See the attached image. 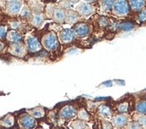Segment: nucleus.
Instances as JSON below:
<instances>
[{"label":"nucleus","mask_w":146,"mask_h":129,"mask_svg":"<svg viewBox=\"0 0 146 129\" xmlns=\"http://www.w3.org/2000/svg\"><path fill=\"white\" fill-rule=\"evenodd\" d=\"M25 44H26V48L31 52H37V51L40 50V43L38 41V39L33 35H29L25 39Z\"/></svg>","instance_id":"20e7f679"},{"label":"nucleus","mask_w":146,"mask_h":129,"mask_svg":"<svg viewBox=\"0 0 146 129\" xmlns=\"http://www.w3.org/2000/svg\"><path fill=\"white\" fill-rule=\"evenodd\" d=\"M59 39H60V41L64 44L72 42L74 39V31L71 29H65L61 31L59 33Z\"/></svg>","instance_id":"1a4fd4ad"},{"label":"nucleus","mask_w":146,"mask_h":129,"mask_svg":"<svg viewBox=\"0 0 146 129\" xmlns=\"http://www.w3.org/2000/svg\"><path fill=\"white\" fill-rule=\"evenodd\" d=\"M98 112H99V115L103 118H109L111 116V109L107 105H101L99 108Z\"/></svg>","instance_id":"a211bd4d"},{"label":"nucleus","mask_w":146,"mask_h":129,"mask_svg":"<svg viewBox=\"0 0 146 129\" xmlns=\"http://www.w3.org/2000/svg\"><path fill=\"white\" fill-rule=\"evenodd\" d=\"M114 1H101L100 2V6L101 8L105 11H109L111 8H113V5H114Z\"/></svg>","instance_id":"5701e85b"},{"label":"nucleus","mask_w":146,"mask_h":129,"mask_svg":"<svg viewBox=\"0 0 146 129\" xmlns=\"http://www.w3.org/2000/svg\"><path fill=\"white\" fill-rule=\"evenodd\" d=\"M77 113L76 108L73 105H66L62 108L59 111V117L64 119H71L74 118Z\"/></svg>","instance_id":"423d86ee"},{"label":"nucleus","mask_w":146,"mask_h":129,"mask_svg":"<svg viewBox=\"0 0 146 129\" xmlns=\"http://www.w3.org/2000/svg\"><path fill=\"white\" fill-rule=\"evenodd\" d=\"M54 12H55L54 5H51V4L48 5V7H47V15H48V16H51V15H53Z\"/></svg>","instance_id":"c756f323"},{"label":"nucleus","mask_w":146,"mask_h":129,"mask_svg":"<svg viewBox=\"0 0 146 129\" xmlns=\"http://www.w3.org/2000/svg\"><path fill=\"white\" fill-rule=\"evenodd\" d=\"M25 51H26V49H25L24 45L22 44L21 42L13 43L9 48V52L11 54L21 57L25 55Z\"/></svg>","instance_id":"6e6552de"},{"label":"nucleus","mask_w":146,"mask_h":129,"mask_svg":"<svg viewBox=\"0 0 146 129\" xmlns=\"http://www.w3.org/2000/svg\"><path fill=\"white\" fill-rule=\"evenodd\" d=\"M62 8H70L71 6V3L70 2H62Z\"/></svg>","instance_id":"72a5a7b5"},{"label":"nucleus","mask_w":146,"mask_h":129,"mask_svg":"<svg viewBox=\"0 0 146 129\" xmlns=\"http://www.w3.org/2000/svg\"><path fill=\"white\" fill-rule=\"evenodd\" d=\"M135 27V25L130 22H123L119 24V28L123 31H131Z\"/></svg>","instance_id":"4be33fe9"},{"label":"nucleus","mask_w":146,"mask_h":129,"mask_svg":"<svg viewBox=\"0 0 146 129\" xmlns=\"http://www.w3.org/2000/svg\"><path fill=\"white\" fill-rule=\"evenodd\" d=\"M129 12V4L126 1H116L113 5V13L117 15L122 16L127 15Z\"/></svg>","instance_id":"7ed1b4c3"},{"label":"nucleus","mask_w":146,"mask_h":129,"mask_svg":"<svg viewBox=\"0 0 146 129\" xmlns=\"http://www.w3.org/2000/svg\"><path fill=\"white\" fill-rule=\"evenodd\" d=\"M30 5L31 6V8L34 9L36 12H40L42 10V7H43L42 4L40 2H31Z\"/></svg>","instance_id":"a878e982"},{"label":"nucleus","mask_w":146,"mask_h":129,"mask_svg":"<svg viewBox=\"0 0 146 129\" xmlns=\"http://www.w3.org/2000/svg\"><path fill=\"white\" fill-rule=\"evenodd\" d=\"M102 126H103V129H113L112 125L108 121H103Z\"/></svg>","instance_id":"473e14b6"},{"label":"nucleus","mask_w":146,"mask_h":129,"mask_svg":"<svg viewBox=\"0 0 146 129\" xmlns=\"http://www.w3.org/2000/svg\"><path fill=\"white\" fill-rule=\"evenodd\" d=\"M72 128L73 129H85L86 128V123H85V121H82V120H75L74 121L72 125H71Z\"/></svg>","instance_id":"412c9836"},{"label":"nucleus","mask_w":146,"mask_h":129,"mask_svg":"<svg viewBox=\"0 0 146 129\" xmlns=\"http://www.w3.org/2000/svg\"><path fill=\"white\" fill-rule=\"evenodd\" d=\"M128 118L125 115H117L112 118V124L117 127H122L127 123Z\"/></svg>","instance_id":"f8f14e48"},{"label":"nucleus","mask_w":146,"mask_h":129,"mask_svg":"<svg viewBox=\"0 0 146 129\" xmlns=\"http://www.w3.org/2000/svg\"><path fill=\"white\" fill-rule=\"evenodd\" d=\"M135 108H136V111L138 113L145 115L146 114V101L145 100H141V101L137 102Z\"/></svg>","instance_id":"aec40b11"},{"label":"nucleus","mask_w":146,"mask_h":129,"mask_svg":"<svg viewBox=\"0 0 146 129\" xmlns=\"http://www.w3.org/2000/svg\"><path fill=\"white\" fill-rule=\"evenodd\" d=\"M43 22H44V16L40 13H36V14H34L33 17H31V24L35 27L41 26Z\"/></svg>","instance_id":"ddd939ff"},{"label":"nucleus","mask_w":146,"mask_h":129,"mask_svg":"<svg viewBox=\"0 0 146 129\" xmlns=\"http://www.w3.org/2000/svg\"><path fill=\"white\" fill-rule=\"evenodd\" d=\"M100 24L102 25V26H103V25H107L108 24V20H107L106 18H104V17L100 18Z\"/></svg>","instance_id":"f704fd0d"},{"label":"nucleus","mask_w":146,"mask_h":129,"mask_svg":"<svg viewBox=\"0 0 146 129\" xmlns=\"http://www.w3.org/2000/svg\"><path fill=\"white\" fill-rule=\"evenodd\" d=\"M4 49V43L0 41V50H2Z\"/></svg>","instance_id":"e433bc0d"},{"label":"nucleus","mask_w":146,"mask_h":129,"mask_svg":"<svg viewBox=\"0 0 146 129\" xmlns=\"http://www.w3.org/2000/svg\"><path fill=\"white\" fill-rule=\"evenodd\" d=\"M20 15L22 17H24V18H29L31 16V9L28 7V6H24V7L22 8L21 10V13Z\"/></svg>","instance_id":"393cba45"},{"label":"nucleus","mask_w":146,"mask_h":129,"mask_svg":"<svg viewBox=\"0 0 146 129\" xmlns=\"http://www.w3.org/2000/svg\"><path fill=\"white\" fill-rule=\"evenodd\" d=\"M90 26L85 23H78L74 25V36L78 37V38H84L87 36L90 32Z\"/></svg>","instance_id":"39448f33"},{"label":"nucleus","mask_w":146,"mask_h":129,"mask_svg":"<svg viewBox=\"0 0 146 129\" xmlns=\"http://www.w3.org/2000/svg\"><path fill=\"white\" fill-rule=\"evenodd\" d=\"M6 38L7 40L11 42H14V43H17L22 40V36L21 34L17 32L16 31H10L7 35H6Z\"/></svg>","instance_id":"4468645a"},{"label":"nucleus","mask_w":146,"mask_h":129,"mask_svg":"<svg viewBox=\"0 0 146 129\" xmlns=\"http://www.w3.org/2000/svg\"><path fill=\"white\" fill-rule=\"evenodd\" d=\"M15 123V118L11 115L6 116L2 120H0V125L5 127H11L14 126Z\"/></svg>","instance_id":"dca6fc26"},{"label":"nucleus","mask_w":146,"mask_h":129,"mask_svg":"<svg viewBox=\"0 0 146 129\" xmlns=\"http://www.w3.org/2000/svg\"><path fill=\"white\" fill-rule=\"evenodd\" d=\"M78 13L77 12H75V11H73V10H70L69 11L67 14H66V22L67 23H74L77 22L78 20Z\"/></svg>","instance_id":"2eb2a0df"},{"label":"nucleus","mask_w":146,"mask_h":129,"mask_svg":"<svg viewBox=\"0 0 146 129\" xmlns=\"http://www.w3.org/2000/svg\"><path fill=\"white\" fill-rule=\"evenodd\" d=\"M77 117L80 120H82V121H86L89 119V115L85 109H80L77 112Z\"/></svg>","instance_id":"b1692460"},{"label":"nucleus","mask_w":146,"mask_h":129,"mask_svg":"<svg viewBox=\"0 0 146 129\" xmlns=\"http://www.w3.org/2000/svg\"><path fill=\"white\" fill-rule=\"evenodd\" d=\"M53 18L56 23H64L66 21V10L61 8V7L56 8L54 14H53Z\"/></svg>","instance_id":"9b49d317"},{"label":"nucleus","mask_w":146,"mask_h":129,"mask_svg":"<svg viewBox=\"0 0 146 129\" xmlns=\"http://www.w3.org/2000/svg\"><path fill=\"white\" fill-rule=\"evenodd\" d=\"M6 32H7V28L4 25H0V39H3L5 36Z\"/></svg>","instance_id":"7c9ffc66"},{"label":"nucleus","mask_w":146,"mask_h":129,"mask_svg":"<svg viewBox=\"0 0 146 129\" xmlns=\"http://www.w3.org/2000/svg\"><path fill=\"white\" fill-rule=\"evenodd\" d=\"M19 25H20V23H19V22H13V23H11V27L13 29H17L19 27Z\"/></svg>","instance_id":"c9c22d12"},{"label":"nucleus","mask_w":146,"mask_h":129,"mask_svg":"<svg viewBox=\"0 0 146 129\" xmlns=\"http://www.w3.org/2000/svg\"><path fill=\"white\" fill-rule=\"evenodd\" d=\"M23 3L21 1H7L6 2V10L10 15H17L21 13Z\"/></svg>","instance_id":"0eeeda50"},{"label":"nucleus","mask_w":146,"mask_h":129,"mask_svg":"<svg viewBox=\"0 0 146 129\" xmlns=\"http://www.w3.org/2000/svg\"><path fill=\"white\" fill-rule=\"evenodd\" d=\"M29 113L33 118H40L43 117L44 114H45V111H44V109L42 108H34L33 109H30Z\"/></svg>","instance_id":"f3484780"},{"label":"nucleus","mask_w":146,"mask_h":129,"mask_svg":"<svg viewBox=\"0 0 146 129\" xmlns=\"http://www.w3.org/2000/svg\"><path fill=\"white\" fill-rule=\"evenodd\" d=\"M42 44L48 50H54L56 49L58 45V37L54 33V32H48L42 39Z\"/></svg>","instance_id":"f257e3e1"},{"label":"nucleus","mask_w":146,"mask_h":129,"mask_svg":"<svg viewBox=\"0 0 146 129\" xmlns=\"http://www.w3.org/2000/svg\"><path fill=\"white\" fill-rule=\"evenodd\" d=\"M128 129H141V126L137 122H132L128 126Z\"/></svg>","instance_id":"2f4dec72"},{"label":"nucleus","mask_w":146,"mask_h":129,"mask_svg":"<svg viewBox=\"0 0 146 129\" xmlns=\"http://www.w3.org/2000/svg\"><path fill=\"white\" fill-rule=\"evenodd\" d=\"M137 123L141 126H146V116H140L137 119Z\"/></svg>","instance_id":"c85d7f7f"},{"label":"nucleus","mask_w":146,"mask_h":129,"mask_svg":"<svg viewBox=\"0 0 146 129\" xmlns=\"http://www.w3.org/2000/svg\"><path fill=\"white\" fill-rule=\"evenodd\" d=\"M138 20L140 22H146V9H143L139 13Z\"/></svg>","instance_id":"cd10ccee"},{"label":"nucleus","mask_w":146,"mask_h":129,"mask_svg":"<svg viewBox=\"0 0 146 129\" xmlns=\"http://www.w3.org/2000/svg\"><path fill=\"white\" fill-rule=\"evenodd\" d=\"M76 9L81 15H89L93 12V7L88 3L81 2L76 5Z\"/></svg>","instance_id":"9d476101"},{"label":"nucleus","mask_w":146,"mask_h":129,"mask_svg":"<svg viewBox=\"0 0 146 129\" xmlns=\"http://www.w3.org/2000/svg\"><path fill=\"white\" fill-rule=\"evenodd\" d=\"M117 110L120 113H125L128 110V103H122L117 107Z\"/></svg>","instance_id":"bb28decb"},{"label":"nucleus","mask_w":146,"mask_h":129,"mask_svg":"<svg viewBox=\"0 0 146 129\" xmlns=\"http://www.w3.org/2000/svg\"><path fill=\"white\" fill-rule=\"evenodd\" d=\"M128 4L130 5V7L133 10H134V11L141 10L143 7V6L145 5V2L144 1H135V0H133V1H130Z\"/></svg>","instance_id":"6ab92c4d"},{"label":"nucleus","mask_w":146,"mask_h":129,"mask_svg":"<svg viewBox=\"0 0 146 129\" xmlns=\"http://www.w3.org/2000/svg\"><path fill=\"white\" fill-rule=\"evenodd\" d=\"M18 122L23 129H33L36 126V120L30 114H23Z\"/></svg>","instance_id":"f03ea898"}]
</instances>
